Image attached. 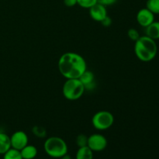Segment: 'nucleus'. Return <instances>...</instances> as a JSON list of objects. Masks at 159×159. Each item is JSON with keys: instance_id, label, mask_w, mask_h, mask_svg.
Instances as JSON below:
<instances>
[{"instance_id": "20", "label": "nucleus", "mask_w": 159, "mask_h": 159, "mask_svg": "<svg viewBox=\"0 0 159 159\" xmlns=\"http://www.w3.org/2000/svg\"><path fill=\"white\" fill-rule=\"evenodd\" d=\"M127 36H128V37L130 40L134 42L136 40H138L139 39V37H141L139 32L136 29H134V28H130V29L128 30V31H127Z\"/></svg>"}, {"instance_id": "7", "label": "nucleus", "mask_w": 159, "mask_h": 159, "mask_svg": "<svg viewBox=\"0 0 159 159\" xmlns=\"http://www.w3.org/2000/svg\"><path fill=\"white\" fill-rule=\"evenodd\" d=\"M11 148L20 151L28 144L29 138L26 132L23 130H17L14 132L10 137Z\"/></svg>"}, {"instance_id": "2", "label": "nucleus", "mask_w": 159, "mask_h": 159, "mask_svg": "<svg viewBox=\"0 0 159 159\" xmlns=\"http://www.w3.org/2000/svg\"><path fill=\"white\" fill-rule=\"evenodd\" d=\"M158 46L155 40L148 36H141L134 43V54L140 61L150 62L155 58Z\"/></svg>"}, {"instance_id": "9", "label": "nucleus", "mask_w": 159, "mask_h": 159, "mask_svg": "<svg viewBox=\"0 0 159 159\" xmlns=\"http://www.w3.org/2000/svg\"><path fill=\"white\" fill-rule=\"evenodd\" d=\"M89 12L90 17L93 20L99 22V23L108 16L107 15V6L99 4L98 2L93 6H92L90 9H89Z\"/></svg>"}, {"instance_id": "18", "label": "nucleus", "mask_w": 159, "mask_h": 159, "mask_svg": "<svg viewBox=\"0 0 159 159\" xmlns=\"http://www.w3.org/2000/svg\"><path fill=\"white\" fill-rule=\"evenodd\" d=\"M75 143L79 148L87 146V144H88V137L86 135L81 134L78 135L77 138H76Z\"/></svg>"}, {"instance_id": "10", "label": "nucleus", "mask_w": 159, "mask_h": 159, "mask_svg": "<svg viewBox=\"0 0 159 159\" xmlns=\"http://www.w3.org/2000/svg\"><path fill=\"white\" fill-rule=\"evenodd\" d=\"M79 80L82 82L85 86V89L87 91H91L96 88V82H95V75L91 71L86 70L79 78Z\"/></svg>"}, {"instance_id": "13", "label": "nucleus", "mask_w": 159, "mask_h": 159, "mask_svg": "<svg viewBox=\"0 0 159 159\" xmlns=\"http://www.w3.org/2000/svg\"><path fill=\"white\" fill-rule=\"evenodd\" d=\"M10 148V137L6 134L0 132V155H4Z\"/></svg>"}, {"instance_id": "23", "label": "nucleus", "mask_w": 159, "mask_h": 159, "mask_svg": "<svg viewBox=\"0 0 159 159\" xmlns=\"http://www.w3.org/2000/svg\"><path fill=\"white\" fill-rule=\"evenodd\" d=\"M64 4L67 7H73L77 5V0H64Z\"/></svg>"}, {"instance_id": "8", "label": "nucleus", "mask_w": 159, "mask_h": 159, "mask_svg": "<svg viewBox=\"0 0 159 159\" xmlns=\"http://www.w3.org/2000/svg\"><path fill=\"white\" fill-rule=\"evenodd\" d=\"M136 20L140 26L145 28L155 21V14L152 13L146 7L143 8L137 13Z\"/></svg>"}, {"instance_id": "24", "label": "nucleus", "mask_w": 159, "mask_h": 159, "mask_svg": "<svg viewBox=\"0 0 159 159\" xmlns=\"http://www.w3.org/2000/svg\"><path fill=\"white\" fill-rule=\"evenodd\" d=\"M59 159H72V158H71V157L70 156V155H68V154H67V155H64L63 157H61V158H59Z\"/></svg>"}, {"instance_id": "11", "label": "nucleus", "mask_w": 159, "mask_h": 159, "mask_svg": "<svg viewBox=\"0 0 159 159\" xmlns=\"http://www.w3.org/2000/svg\"><path fill=\"white\" fill-rule=\"evenodd\" d=\"M20 153L23 159H34L38 154V151L35 146L28 144L20 150Z\"/></svg>"}, {"instance_id": "5", "label": "nucleus", "mask_w": 159, "mask_h": 159, "mask_svg": "<svg viewBox=\"0 0 159 159\" xmlns=\"http://www.w3.org/2000/svg\"><path fill=\"white\" fill-rule=\"evenodd\" d=\"M114 116L107 110H100L92 117V124L97 130H107L113 126Z\"/></svg>"}, {"instance_id": "21", "label": "nucleus", "mask_w": 159, "mask_h": 159, "mask_svg": "<svg viewBox=\"0 0 159 159\" xmlns=\"http://www.w3.org/2000/svg\"><path fill=\"white\" fill-rule=\"evenodd\" d=\"M117 1L118 0H97V2L105 6H109L115 4Z\"/></svg>"}, {"instance_id": "3", "label": "nucleus", "mask_w": 159, "mask_h": 159, "mask_svg": "<svg viewBox=\"0 0 159 159\" xmlns=\"http://www.w3.org/2000/svg\"><path fill=\"white\" fill-rule=\"evenodd\" d=\"M43 149L45 153L53 158H61L68 152V144L65 140L56 136L47 138L43 144Z\"/></svg>"}, {"instance_id": "22", "label": "nucleus", "mask_w": 159, "mask_h": 159, "mask_svg": "<svg viewBox=\"0 0 159 159\" xmlns=\"http://www.w3.org/2000/svg\"><path fill=\"white\" fill-rule=\"evenodd\" d=\"M100 23L101 24H102V26H105V27H109V26H111L112 24V19L107 16L106 17L104 20H102Z\"/></svg>"}, {"instance_id": "4", "label": "nucleus", "mask_w": 159, "mask_h": 159, "mask_svg": "<svg viewBox=\"0 0 159 159\" xmlns=\"http://www.w3.org/2000/svg\"><path fill=\"white\" fill-rule=\"evenodd\" d=\"M85 92V86L79 79H67L62 87L64 97L70 101L79 99L83 96Z\"/></svg>"}, {"instance_id": "1", "label": "nucleus", "mask_w": 159, "mask_h": 159, "mask_svg": "<svg viewBox=\"0 0 159 159\" xmlns=\"http://www.w3.org/2000/svg\"><path fill=\"white\" fill-rule=\"evenodd\" d=\"M59 72L66 79H79L87 70V64L81 54L66 52L62 54L57 63Z\"/></svg>"}, {"instance_id": "14", "label": "nucleus", "mask_w": 159, "mask_h": 159, "mask_svg": "<svg viewBox=\"0 0 159 159\" xmlns=\"http://www.w3.org/2000/svg\"><path fill=\"white\" fill-rule=\"evenodd\" d=\"M75 159H93V152L88 146L79 148L76 152Z\"/></svg>"}, {"instance_id": "15", "label": "nucleus", "mask_w": 159, "mask_h": 159, "mask_svg": "<svg viewBox=\"0 0 159 159\" xmlns=\"http://www.w3.org/2000/svg\"><path fill=\"white\" fill-rule=\"evenodd\" d=\"M3 159H23L20 151L11 148L3 155Z\"/></svg>"}, {"instance_id": "6", "label": "nucleus", "mask_w": 159, "mask_h": 159, "mask_svg": "<svg viewBox=\"0 0 159 159\" xmlns=\"http://www.w3.org/2000/svg\"><path fill=\"white\" fill-rule=\"evenodd\" d=\"M107 139L104 135L101 134H93L88 137V144L87 146L93 152H102L107 147Z\"/></svg>"}, {"instance_id": "16", "label": "nucleus", "mask_w": 159, "mask_h": 159, "mask_svg": "<svg viewBox=\"0 0 159 159\" xmlns=\"http://www.w3.org/2000/svg\"><path fill=\"white\" fill-rule=\"evenodd\" d=\"M146 8L155 15L159 14V0H148Z\"/></svg>"}, {"instance_id": "17", "label": "nucleus", "mask_w": 159, "mask_h": 159, "mask_svg": "<svg viewBox=\"0 0 159 159\" xmlns=\"http://www.w3.org/2000/svg\"><path fill=\"white\" fill-rule=\"evenodd\" d=\"M97 3V0H77V5L84 9H90Z\"/></svg>"}, {"instance_id": "19", "label": "nucleus", "mask_w": 159, "mask_h": 159, "mask_svg": "<svg viewBox=\"0 0 159 159\" xmlns=\"http://www.w3.org/2000/svg\"><path fill=\"white\" fill-rule=\"evenodd\" d=\"M32 131H33V134H34L36 137H37V138H43L46 137V134H47L46 130L42 127L35 126V127H34V128H33Z\"/></svg>"}, {"instance_id": "12", "label": "nucleus", "mask_w": 159, "mask_h": 159, "mask_svg": "<svg viewBox=\"0 0 159 159\" xmlns=\"http://www.w3.org/2000/svg\"><path fill=\"white\" fill-rule=\"evenodd\" d=\"M145 35L153 40L159 39V21H154L145 27Z\"/></svg>"}]
</instances>
